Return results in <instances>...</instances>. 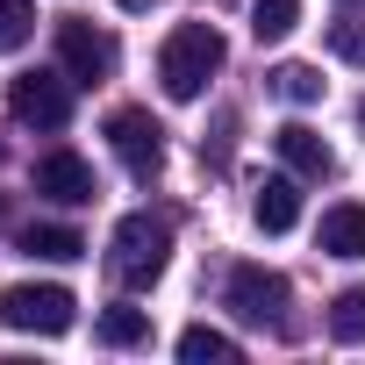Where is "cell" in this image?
<instances>
[{
	"instance_id": "obj_15",
	"label": "cell",
	"mask_w": 365,
	"mask_h": 365,
	"mask_svg": "<svg viewBox=\"0 0 365 365\" xmlns=\"http://www.w3.org/2000/svg\"><path fill=\"white\" fill-rule=\"evenodd\" d=\"M294 22H301V0H251V36L258 43L294 36Z\"/></svg>"
},
{
	"instance_id": "obj_10",
	"label": "cell",
	"mask_w": 365,
	"mask_h": 365,
	"mask_svg": "<svg viewBox=\"0 0 365 365\" xmlns=\"http://www.w3.org/2000/svg\"><path fill=\"white\" fill-rule=\"evenodd\" d=\"M315 251H329V258H365V208H358V201L322 208V222H315Z\"/></svg>"
},
{
	"instance_id": "obj_17",
	"label": "cell",
	"mask_w": 365,
	"mask_h": 365,
	"mask_svg": "<svg viewBox=\"0 0 365 365\" xmlns=\"http://www.w3.org/2000/svg\"><path fill=\"white\" fill-rule=\"evenodd\" d=\"M29 36H36V8H29V0H0V58L22 51Z\"/></svg>"
},
{
	"instance_id": "obj_2",
	"label": "cell",
	"mask_w": 365,
	"mask_h": 365,
	"mask_svg": "<svg viewBox=\"0 0 365 365\" xmlns=\"http://www.w3.org/2000/svg\"><path fill=\"white\" fill-rule=\"evenodd\" d=\"M165 265H172V222L150 215V208L122 215V222H115V244H108V272H115L129 294H143V287L165 279Z\"/></svg>"
},
{
	"instance_id": "obj_7",
	"label": "cell",
	"mask_w": 365,
	"mask_h": 365,
	"mask_svg": "<svg viewBox=\"0 0 365 365\" xmlns=\"http://www.w3.org/2000/svg\"><path fill=\"white\" fill-rule=\"evenodd\" d=\"M58 58H65V72H72V79L101 86V79L115 72V36H108V29H93L86 15H65V22H58Z\"/></svg>"
},
{
	"instance_id": "obj_20",
	"label": "cell",
	"mask_w": 365,
	"mask_h": 365,
	"mask_svg": "<svg viewBox=\"0 0 365 365\" xmlns=\"http://www.w3.org/2000/svg\"><path fill=\"white\" fill-rule=\"evenodd\" d=\"M115 8H129V15H150V8H158V0H115Z\"/></svg>"
},
{
	"instance_id": "obj_3",
	"label": "cell",
	"mask_w": 365,
	"mask_h": 365,
	"mask_svg": "<svg viewBox=\"0 0 365 365\" xmlns=\"http://www.w3.org/2000/svg\"><path fill=\"white\" fill-rule=\"evenodd\" d=\"M0 322L22 329V336H65L79 322V301H72V287L22 279V287H0Z\"/></svg>"
},
{
	"instance_id": "obj_9",
	"label": "cell",
	"mask_w": 365,
	"mask_h": 365,
	"mask_svg": "<svg viewBox=\"0 0 365 365\" xmlns=\"http://www.w3.org/2000/svg\"><path fill=\"white\" fill-rule=\"evenodd\" d=\"M272 143H279V158H287V172H294V179H329V172H336L329 143H322V136H315L308 122H287V129H279Z\"/></svg>"
},
{
	"instance_id": "obj_14",
	"label": "cell",
	"mask_w": 365,
	"mask_h": 365,
	"mask_svg": "<svg viewBox=\"0 0 365 365\" xmlns=\"http://www.w3.org/2000/svg\"><path fill=\"white\" fill-rule=\"evenodd\" d=\"M179 358H187V365H230V358H237V336H222V329L194 322L187 336H179Z\"/></svg>"
},
{
	"instance_id": "obj_16",
	"label": "cell",
	"mask_w": 365,
	"mask_h": 365,
	"mask_svg": "<svg viewBox=\"0 0 365 365\" xmlns=\"http://www.w3.org/2000/svg\"><path fill=\"white\" fill-rule=\"evenodd\" d=\"M329 336L336 344H365V287H344L329 301Z\"/></svg>"
},
{
	"instance_id": "obj_21",
	"label": "cell",
	"mask_w": 365,
	"mask_h": 365,
	"mask_svg": "<svg viewBox=\"0 0 365 365\" xmlns=\"http://www.w3.org/2000/svg\"><path fill=\"white\" fill-rule=\"evenodd\" d=\"M344 8H358V0H344Z\"/></svg>"
},
{
	"instance_id": "obj_22",
	"label": "cell",
	"mask_w": 365,
	"mask_h": 365,
	"mask_svg": "<svg viewBox=\"0 0 365 365\" xmlns=\"http://www.w3.org/2000/svg\"><path fill=\"white\" fill-rule=\"evenodd\" d=\"M358 122H365V108H358Z\"/></svg>"
},
{
	"instance_id": "obj_11",
	"label": "cell",
	"mask_w": 365,
	"mask_h": 365,
	"mask_svg": "<svg viewBox=\"0 0 365 365\" xmlns=\"http://www.w3.org/2000/svg\"><path fill=\"white\" fill-rule=\"evenodd\" d=\"M251 222H258L265 237H287V230L301 222V187H294V179H265V187L251 194Z\"/></svg>"
},
{
	"instance_id": "obj_1",
	"label": "cell",
	"mask_w": 365,
	"mask_h": 365,
	"mask_svg": "<svg viewBox=\"0 0 365 365\" xmlns=\"http://www.w3.org/2000/svg\"><path fill=\"white\" fill-rule=\"evenodd\" d=\"M222 58H230V43L215 36V22H179L165 36V51H158V86L172 101H201L208 79L222 72Z\"/></svg>"
},
{
	"instance_id": "obj_5",
	"label": "cell",
	"mask_w": 365,
	"mask_h": 365,
	"mask_svg": "<svg viewBox=\"0 0 365 365\" xmlns=\"http://www.w3.org/2000/svg\"><path fill=\"white\" fill-rule=\"evenodd\" d=\"M287 301H294L287 272H272V265H237V272H230V308H237L244 322L287 329Z\"/></svg>"
},
{
	"instance_id": "obj_6",
	"label": "cell",
	"mask_w": 365,
	"mask_h": 365,
	"mask_svg": "<svg viewBox=\"0 0 365 365\" xmlns=\"http://www.w3.org/2000/svg\"><path fill=\"white\" fill-rule=\"evenodd\" d=\"M108 150H115L136 179H158V165H165V129L150 122V108H115V115H108Z\"/></svg>"
},
{
	"instance_id": "obj_19",
	"label": "cell",
	"mask_w": 365,
	"mask_h": 365,
	"mask_svg": "<svg viewBox=\"0 0 365 365\" xmlns=\"http://www.w3.org/2000/svg\"><path fill=\"white\" fill-rule=\"evenodd\" d=\"M329 51H336V58H351V65L365 72V15H344V22L329 29Z\"/></svg>"
},
{
	"instance_id": "obj_8",
	"label": "cell",
	"mask_w": 365,
	"mask_h": 365,
	"mask_svg": "<svg viewBox=\"0 0 365 365\" xmlns=\"http://www.w3.org/2000/svg\"><path fill=\"white\" fill-rule=\"evenodd\" d=\"M36 194L58 201V208H86V201L101 194V179H93V165H86L79 150H43V158H36Z\"/></svg>"
},
{
	"instance_id": "obj_12",
	"label": "cell",
	"mask_w": 365,
	"mask_h": 365,
	"mask_svg": "<svg viewBox=\"0 0 365 365\" xmlns=\"http://www.w3.org/2000/svg\"><path fill=\"white\" fill-rule=\"evenodd\" d=\"M15 251H22V258H43V265H72V258H86V237L65 230V222H29V230L15 237Z\"/></svg>"
},
{
	"instance_id": "obj_18",
	"label": "cell",
	"mask_w": 365,
	"mask_h": 365,
	"mask_svg": "<svg viewBox=\"0 0 365 365\" xmlns=\"http://www.w3.org/2000/svg\"><path fill=\"white\" fill-rule=\"evenodd\" d=\"M272 86H279V93H287L294 108L322 101V72H315V65H279V72H272Z\"/></svg>"
},
{
	"instance_id": "obj_13",
	"label": "cell",
	"mask_w": 365,
	"mask_h": 365,
	"mask_svg": "<svg viewBox=\"0 0 365 365\" xmlns=\"http://www.w3.org/2000/svg\"><path fill=\"white\" fill-rule=\"evenodd\" d=\"M93 336L108 351H136V344H150V308H101Z\"/></svg>"
},
{
	"instance_id": "obj_4",
	"label": "cell",
	"mask_w": 365,
	"mask_h": 365,
	"mask_svg": "<svg viewBox=\"0 0 365 365\" xmlns=\"http://www.w3.org/2000/svg\"><path fill=\"white\" fill-rule=\"evenodd\" d=\"M8 115L22 129H65L72 122V86L65 72H15L8 79Z\"/></svg>"
}]
</instances>
